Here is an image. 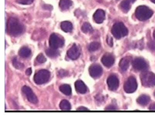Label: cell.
<instances>
[{
    "instance_id": "obj_1",
    "label": "cell",
    "mask_w": 155,
    "mask_h": 117,
    "mask_svg": "<svg viewBox=\"0 0 155 117\" xmlns=\"http://www.w3.org/2000/svg\"><path fill=\"white\" fill-rule=\"evenodd\" d=\"M6 30L9 35L17 37L22 34L24 31V27L17 18H10L7 22Z\"/></svg>"
},
{
    "instance_id": "obj_2",
    "label": "cell",
    "mask_w": 155,
    "mask_h": 117,
    "mask_svg": "<svg viewBox=\"0 0 155 117\" xmlns=\"http://www.w3.org/2000/svg\"><path fill=\"white\" fill-rule=\"evenodd\" d=\"M153 12L151 9L145 6L137 7L135 12L136 17L139 20L144 21L152 17Z\"/></svg>"
},
{
    "instance_id": "obj_3",
    "label": "cell",
    "mask_w": 155,
    "mask_h": 117,
    "mask_svg": "<svg viewBox=\"0 0 155 117\" xmlns=\"http://www.w3.org/2000/svg\"><path fill=\"white\" fill-rule=\"evenodd\" d=\"M111 33L116 38L120 39L127 36L128 33V29L122 22L115 23L111 29Z\"/></svg>"
},
{
    "instance_id": "obj_4",
    "label": "cell",
    "mask_w": 155,
    "mask_h": 117,
    "mask_svg": "<svg viewBox=\"0 0 155 117\" xmlns=\"http://www.w3.org/2000/svg\"><path fill=\"white\" fill-rule=\"evenodd\" d=\"M141 84L145 87H152L155 85V74L150 72H145L140 75Z\"/></svg>"
},
{
    "instance_id": "obj_5",
    "label": "cell",
    "mask_w": 155,
    "mask_h": 117,
    "mask_svg": "<svg viewBox=\"0 0 155 117\" xmlns=\"http://www.w3.org/2000/svg\"><path fill=\"white\" fill-rule=\"evenodd\" d=\"M50 72L47 70H41L34 75V82L38 85L44 84L48 81L50 78Z\"/></svg>"
},
{
    "instance_id": "obj_6",
    "label": "cell",
    "mask_w": 155,
    "mask_h": 117,
    "mask_svg": "<svg viewBox=\"0 0 155 117\" xmlns=\"http://www.w3.org/2000/svg\"><path fill=\"white\" fill-rule=\"evenodd\" d=\"M49 43L50 48L57 49L61 48L64 45V41L58 35L55 33H52L50 37Z\"/></svg>"
},
{
    "instance_id": "obj_7",
    "label": "cell",
    "mask_w": 155,
    "mask_h": 117,
    "mask_svg": "<svg viewBox=\"0 0 155 117\" xmlns=\"http://www.w3.org/2000/svg\"><path fill=\"white\" fill-rule=\"evenodd\" d=\"M137 88L136 79L133 76H130L127 79L124 85V89L127 93H130L135 92Z\"/></svg>"
},
{
    "instance_id": "obj_8",
    "label": "cell",
    "mask_w": 155,
    "mask_h": 117,
    "mask_svg": "<svg viewBox=\"0 0 155 117\" xmlns=\"http://www.w3.org/2000/svg\"><path fill=\"white\" fill-rule=\"evenodd\" d=\"M22 91L26 95L29 102L33 104L38 103V98L30 87L27 86H23L22 88Z\"/></svg>"
},
{
    "instance_id": "obj_9",
    "label": "cell",
    "mask_w": 155,
    "mask_h": 117,
    "mask_svg": "<svg viewBox=\"0 0 155 117\" xmlns=\"http://www.w3.org/2000/svg\"><path fill=\"white\" fill-rule=\"evenodd\" d=\"M132 66L136 70L145 71L148 69L147 62L141 58H137L132 62Z\"/></svg>"
},
{
    "instance_id": "obj_10",
    "label": "cell",
    "mask_w": 155,
    "mask_h": 117,
    "mask_svg": "<svg viewBox=\"0 0 155 117\" xmlns=\"http://www.w3.org/2000/svg\"><path fill=\"white\" fill-rule=\"evenodd\" d=\"M89 72L90 75L92 78L94 79H98L102 75L103 69L100 65L94 64L90 66Z\"/></svg>"
},
{
    "instance_id": "obj_11",
    "label": "cell",
    "mask_w": 155,
    "mask_h": 117,
    "mask_svg": "<svg viewBox=\"0 0 155 117\" xmlns=\"http://www.w3.org/2000/svg\"><path fill=\"white\" fill-rule=\"evenodd\" d=\"M107 84L109 89L110 90H117L118 88L119 85L118 79L115 75H110L107 80Z\"/></svg>"
},
{
    "instance_id": "obj_12",
    "label": "cell",
    "mask_w": 155,
    "mask_h": 117,
    "mask_svg": "<svg viewBox=\"0 0 155 117\" xmlns=\"http://www.w3.org/2000/svg\"><path fill=\"white\" fill-rule=\"evenodd\" d=\"M67 55L69 59L73 60L77 59L79 57L80 52L76 44H73V46L68 51Z\"/></svg>"
},
{
    "instance_id": "obj_13",
    "label": "cell",
    "mask_w": 155,
    "mask_h": 117,
    "mask_svg": "<svg viewBox=\"0 0 155 117\" xmlns=\"http://www.w3.org/2000/svg\"><path fill=\"white\" fill-rule=\"evenodd\" d=\"M101 61L104 66L107 68H110L114 64L115 59L112 54L106 53L101 58Z\"/></svg>"
},
{
    "instance_id": "obj_14",
    "label": "cell",
    "mask_w": 155,
    "mask_h": 117,
    "mask_svg": "<svg viewBox=\"0 0 155 117\" xmlns=\"http://www.w3.org/2000/svg\"><path fill=\"white\" fill-rule=\"evenodd\" d=\"M93 18L96 23L100 24L102 23L105 19V12L101 9L96 11L93 15Z\"/></svg>"
},
{
    "instance_id": "obj_15",
    "label": "cell",
    "mask_w": 155,
    "mask_h": 117,
    "mask_svg": "<svg viewBox=\"0 0 155 117\" xmlns=\"http://www.w3.org/2000/svg\"><path fill=\"white\" fill-rule=\"evenodd\" d=\"M75 89L79 93L84 94L87 92V87L83 81L81 80H78L75 82Z\"/></svg>"
},
{
    "instance_id": "obj_16",
    "label": "cell",
    "mask_w": 155,
    "mask_h": 117,
    "mask_svg": "<svg viewBox=\"0 0 155 117\" xmlns=\"http://www.w3.org/2000/svg\"><path fill=\"white\" fill-rule=\"evenodd\" d=\"M131 59L130 57H126L121 59L120 62L119 67L122 71L125 72L127 70L129 67L130 62Z\"/></svg>"
},
{
    "instance_id": "obj_17",
    "label": "cell",
    "mask_w": 155,
    "mask_h": 117,
    "mask_svg": "<svg viewBox=\"0 0 155 117\" xmlns=\"http://www.w3.org/2000/svg\"><path fill=\"white\" fill-rule=\"evenodd\" d=\"M61 28L62 31L66 32H70L73 29L72 23L68 21H64L61 24Z\"/></svg>"
},
{
    "instance_id": "obj_18",
    "label": "cell",
    "mask_w": 155,
    "mask_h": 117,
    "mask_svg": "<svg viewBox=\"0 0 155 117\" xmlns=\"http://www.w3.org/2000/svg\"><path fill=\"white\" fill-rule=\"evenodd\" d=\"M31 52L30 49L26 47L21 48L18 52L19 56L23 58H28L31 55Z\"/></svg>"
},
{
    "instance_id": "obj_19",
    "label": "cell",
    "mask_w": 155,
    "mask_h": 117,
    "mask_svg": "<svg viewBox=\"0 0 155 117\" xmlns=\"http://www.w3.org/2000/svg\"><path fill=\"white\" fill-rule=\"evenodd\" d=\"M72 5V2L71 0H61L59 2L60 7L63 11L69 9Z\"/></svg>"
},
{
    "instance_id": "obj_20",
    "label": "cell",
    "mask_w": 155,
    "mask_h": 117,
    "mask_svg": "<svg viewBox=\"0 0 155 117\" xmlns=\"http://www.w3.org/2000/svg\"><path fill=\"white\" fill-rule=\"evenodd\" d=\"M150 101V98L149 96L146 95H141L137 99V102L142 106H146L148 104Z\"/></svg>"
},
{
    "instance_id": "obj_21",
    "label": "cell",
    "mask_w": 155,
    "mask_h": 117,
    "mask_svg": "<svg viewBox=\"0 0 155 117\" xmlns=\"http://www.w3.org/2000/svg\"><path fill=\"white\" fill-rule=\"evenodd\" d=\"M60 91L65 95L69 96L71 94V87L68 84H63L59 88Z\"/></svg>"
},
{
    "instance_id": "obj_22",
    "label": "cell",
    "mask_w": 155,
    "mask_h": 117,
    "mask_svg": "<svg viewBox=\"0 0 155 117\" xmlns=\"http://www.w3.org/2000/svg\"><path fill=\"white\" fill-rule=\"evenodd\" d=\"M131 2L129 0H124L120 3V7L121 10L124 12H128L130 9V3Z\"/></svg>"
},
{
    "instance_id": "obj_23",
    "label": "cell",
    "mask_w": 155,
    "mask_h": 117,
    "mask_svg": "<svg viewBox=\"0 0 155 117\" xmlns=\"http://www.w3.org/2000/svg\"><path fill=\"white\" fill-rule=\"evenodd\" d=\"M46 53L47 56L51 58H56L59 55V52L58 50L51 48L48 49L46 51Z\"/></svg>"
},
{
    "instance_id": "obj_24",
    "label": "cell",
    "mask_w": 155,
    "mask_h": 117,
    "mask_svg": "<svg viewBox=\"0 0 155 117\" xmlns=\"http://www.w3.org/2000/svg\"><path fill=\"white\" fill-rule=\"evenodd\" d=\"M60 108L62 110H70L71 109L70 103L67 100H63L60 103Z\"/></svg>"
},
{
    "instance_id": "obj_25",
    "label": "cell",
    "mask_w": 155,
    "mask_h": 117,
    "mask_svg": "<svg viewBox=\"0 0 155 117\" xmlns=\"http://www.w3.org/2000/svg\"><path fill=\"white\" fill-rule=\"evenodd\" d=\"M81 30L84 33H91L93 32V28L90 23L85 22L81 27Z\"/></svg>"
},
{
    "instance_id": "obj_26",
    "label": "cell",
    "mask_w": 155,
    "mask_h": 117,
    "mask_svg": "<svg viewBox=\"0 0 155 117\" xmlns=\"http://www.w3.org/2000/svg\"><path fill=\"white\" fill-rule=\"evenodd\" d=\"M100 44L99 42H94L90 44L88 49L91 52H93L98 50L100 48Z\"/></svg>"
},
{
    "instance_id": "obj_27",
    "label": "cell",
    "mask_w": 155,
    "mask_h": 117,
    "mask_svg": "<svg viewBox=\"0 0 155 117\" xmlns=\"http://www.w3.org/2000/svg\"><path fill=\"white\" fill-rule=\"evenodd\" d=\"M12 64L13 66L17 69H22L24 68V65L21 62H20L17 58H14L12 61Z\"/></svg>"
},
{
    "instance_id": "obj_28",
    "label": "cell",
    "mask_w": 155,
    "mask_h": 117,
    "mask_svg": "<svg viewBox=\"0 0 155 117\" xmlns=\"http://www.w3.org/2000/svg\"><path fill=\"white\" fill-rule=\"evenodd\" d=\"M36 60H37V62L39 63H45L47 61V59L42 53H40L37 56Z\"/></svg>"
},
{
    "instance_id": "obj_29",
    "label": "cell",
    "mask_w": 155,
    "mask_h": 117,
    "mask_svg": "<svg viewBox=\"0 0 155 117\" xmlns=\"http://www.w3.org/2000/svg\"><path fill=\"white\" fill-rule=\"evenodd\" d=\"M34 1V0H18V3L22 5H30Z\"/></svg>"
},
{
    "instance_id": "obj_30",
    "label": "cell",
    "mask_w": 155,
    "mask_h": 117,
    "mask_svg": "<svg viewBox=\"0 0 155 117\" xmlns=\"http://www.w3.org/2000/svg\"><path fill=\"white\" fill-rule=\"evenodd\" d=\"M59 76L61 78L66 77L68 74V72L67 71L64 70H61L58 72Z\"/></svg>"
},
{
    "instance_id": "obj_31",
    "label": "cell",
    "mask_w": 155,
    "mask_h": 117,
    "mask_svg": "<svg viewBox=\"0 0 155 117\" xmlns=\"http://www.w3.org/2000/svg\"><path fill=\"white\" fill-rule=\"evenodd\" d=\"M149 48L151 50L155 51V42L154 41H150L148 43Z\"/></svg>"
},
{
    "instance_id": "obj_32",
    "label": "cell",
    "mask_w": 155,
    "mask_h": 117,
    "mask_svg": "<svg viewBox=\"0 0 155 117\" xmlns=\"http://www.w3.org/2000/svg\"><path fill=\"white\" fill-rule=\"evenodd\" d=\"M107 42L108 45H109L110 47H112V46H113V39H112V38H111V37L108 36V37L107 38Z\"/></svg>"
},
{
    "instance_id": "obj_33",
    "label": "cell",
    "mask_w": 155,
    "mask_h": 117,
    "mask_svg": "<svg viewBox=\"0 0 155 117\" xmlns=\"http://www.w3.org/2000/svg\"><path fill=\"white\" fill-rule=\"evenodd\" d=\"M117 109V107L112 105H109L105 109V110H116Z\"/></svg>"
},
{
    "instance_id": "obj_34",
    "label": "cell",
    "mask_w": 155,
    "mask_h": 117,
    "mask_svg": "<svg viewBox=\"0 0 155 117\" xmlns=\"http://www.w3.org/2000/svg\"><path fill=\"white\" fill-rule=\"evenodd\" d=\"M31 73H32V70H31V68H29L26 70V74L28 76L31 75Z\"/></svg>"
},
{
    "instance_id": "obj_35",
    "label": "cell",
    "mask_w": 155,
    "mask_h": 117,
    "mask_svg": "<svg viewBox=\"0 0 155 117\" xmlns=\"http://www.w3.org/2000/svg\"><path fill=\"white\" fill-rule=\"evenodd\" d=\"M149 109L150 110H155V103H152L150 106Z\"/></svg>"
},
{
    "instance_id": "obj_36",
    "label": "cell",
    "mask_w": 155,
    "mask_h": 117,
    "mask_svg": "<svg viewBox=\"0 0 155 117\" xmlns=\"http://www.w3.org/2000/svg\"><path fill=\"white\" fill-rule=\"evenodd\" d=\"M88 109H87V108H85L84 107H81L79 108H78L77 109V110H80V111H87L88 110Z\"/></svg>"
},
{
    "instance_id": "obj_37",
    "label": "cell",
    "mask_w": 155,
    "mask_h": 117,
    "mask_svg": "<svg viewBox=\"0 0 155 117\" xmlns=\"http://www.w3.org/2000/svg\"><path fill=\"white\" fill-rule=\"evenodd\" d=\"M129 1L131 2V3H133V2H134L136 1V0H129Z\"/></svg>"
},
{
    "instance_id": "obj_38",
    "label": "cell",
    "mask_w": 155,
    "mask_h": 117,
    "mask_svg": "<svg viewBox=\"0 0 155 117\" xmlns=\"http://www.w3.org/2000/svg\"><path fill=\"white\" fill-rule=\"evenodd\" d=\"M153 37L155 39V30H154V32H153Z\"/></svg>"
},
{
    "instance_id": "obj_39",
    "label": "cell",
    "mask_w": 155,
    "mask_h": 117,
    "mask_svg": "<svg viewBox=\"0 0 155 117\" xmlns=\"http://www.w3.org/2000/svg\"><path fill=\"white\" fill-rule=\"evenodd\" d=\"M150 1H151V2H153V3H155V0H150Z\"/></svg>"
},
{
    "instance_id": "obj_40",
    "label": "cell",
    "mask_w": 155,
    "mask_h": 117,
    "mask_svg": "<svg viewBox=\"0 0 155 117\" xmlns=\"http://www.w3.org/2000/svg\"><path fill=\"white\" fill-rule=\"evenodd\" d=\"M117 1H118V0H117Z\"/></svg>"
}]
</instances>
